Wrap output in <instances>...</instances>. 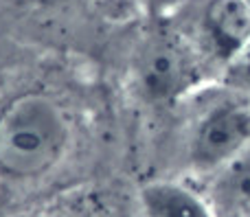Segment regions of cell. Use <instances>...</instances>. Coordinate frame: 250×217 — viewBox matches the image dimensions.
I'll use <instances>...</instances> for the list:
<instances>
[{
  "instance_id": "6da1fadb",
  "label": "cell",
  "mask_w": 250,
  "mask_h": 217,
  "mask_svg": "<svg viewBox=\"0 0 250 217\" xmlns=\"http://www.w3.org/2000/svg\"><path fill=\"white\" fill-rule=\"evenodd\" d=\"M70 127L62 105L44 92L18 95L0 110V169L35 178L62 160Z\"/></svg>"
},
{
  "instance_id": "7a4b0ae2",
  "label": "cell",
  "mask_w": 250,
  "mask_h": 217,
  "mask_svg": "<svg viewBox=\"0 0 250 217\" xmlns=\"http://www.w3.org/2000/svg\"><path fill=\"white\" fill-rule=\"evenodd\" d=\"M250 145V105L224 101L198 121L191 136V160L200 169H220Z\"/></svg>"
},
{
  "instance_id": "3957f363",
  "label": "cell",
  "mask_w": 250,
  "mask_h": 217,
  "mask_svg": "<svg viewBox=\"0 0 250 217\" xmlns=\"http://www.w3.org/2000/svg\"><path fill=\"white\" fill-rule=\"evenodd\" d=\"M136 86L147 101L163 103L180 95L189 83L185 53L171 42H151L136 64Z\"/></svg>"
},
{
  "instance_id": "277c9868",
  "label": "cell",
  "mask_w": 250,
  "mask_h": 217,
  "mask_svg": "<svg viewBox=\"0 0 250 217\" xmlns=\"http://www.w3.org/2000/svg\"><path fill=\"white\" fill-rule=\"evenodd\" d=\"M202 31L213 53L224 61L242 57L250 48V2L248 0H207Z\"/></svg>"
},
{
  "instance_id": "5b68a950",
  "label": "cell",
  "mask_w": 250,
  "mask_h": 217,
  "mask_svg": "<svg viewBox=\"0 0 250 217\" xmlns=\"http://www.w3.org/2000/svg\"><path fill=\"white\" fill-rule=\"evenodd\" d=\"M138 200L147 217H213L204 197L178 182L145 184Z\"/></svg>"
},
{
  "instance_id": "8992f818",
  "label": "cell",
  "mask_w": 250,
  "mask_h": 217,
  "mask_svg": "<svg viewBox=\"0 0 250 217\" xmlns=\"http://www.w3.org/2000/svg\"><path fill=\"white\" fill-rule=\"evenodd\" d=\"M215 196L229 211H250V145L220 167Z\"/></svg>"
},
{
  "instance_id": "52a82bcc",
  "label": "cell",
  "mask_w": 250,
  "mask_h": 217,
  "mask_svg": "<svg viewBox=\"0 0 250 217\" xmlns=\"http://www.w3.org/2000/svg\"><path fill=\"white\" fill-rule=\"evenodd\" d=\"M248 2H250V0H248Z\"/></svg>"
}]
</instances>
